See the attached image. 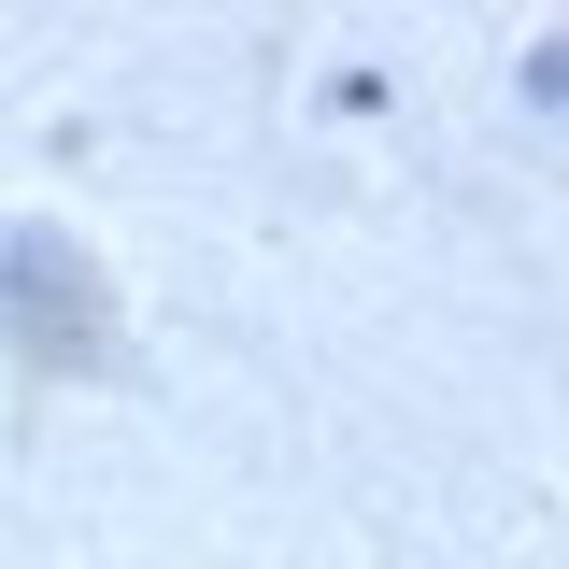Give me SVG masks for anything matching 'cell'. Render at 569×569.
<instances>
[{"label": "cell", "mask_w": 569, "mask_h": 569, "mask_svg": "<svg viewBox=\"0 0 569 569\" xmlns=\"http://www.w3.org/2000/svg\"><path fill=\"white\" fill-rule=\"evenodd\" d=\"M0 328L29 370H100L114 356V284L71 228H0Z\"/></svg>", "instance_id": "obj_1"}]
</instances>
